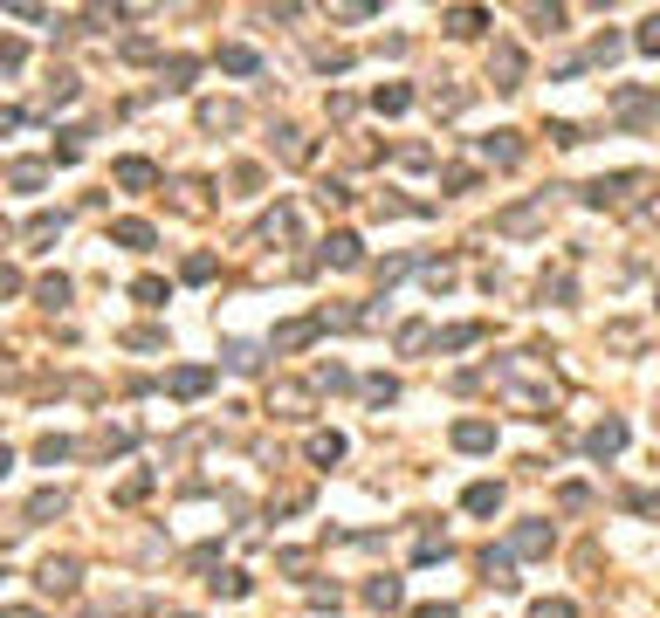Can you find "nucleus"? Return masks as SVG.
<instances>
[{
    "instance_id": "obj_7",
    "label": "nucleus",
    "mask_w": 660,
    "mask_h": 618,
    "mask_svg": "<svg viewBox=\"0 0 660 618\" xmlns=\"http://www.w3.org/2000/svg\"><path fill=\"white\" fill-rule=\"evenodd\" d=\"M544 213H551V193H537V200H529V206H509V213H502L496 227H502V234H529V227H537V220H544Z\"/></svg>"
},
{
    "instance_id": "obj_23",
    "label": "nucleus",
    "mask_w": 660,
    "mask_h": 618,
    "mask_svg": "<svg viewBox=\"0 0 660 618\" xmlns=\"http://www.w3.org/2000/svg\"><path fill=\"white\" fill-rule=\"evenodd\" d=\"M117 241H124V248H152V227H145V220H117Z\"/></svg>"
},
{
    "instance_id": "obj_14",
    "label": "nucleus",
    "mask_w": 660,
    "mask_h": 618,
    "mask_svg": "<svg viewBox=\"0 0 660 618\" xmlns=\"http://www.w3.org/2000/svg\"><path fill=\"white\" fill-rule=\"evenodd\" d=\"M42 591H55V598H69V591H76V564H69V557H62V564H55V557H49V564H42Z\"/></svg>"
},
{
    "instance_id": "obj_35",
    "label": "nucleus",
    "mask_w": 660,
    "mask_h": 618,
    "mask_svg": "<svg viewBox=\"0 0 660 618\" xmlns=\"http://www.w3.org/2000/svg\"><path fill=\"white\" fill-rule=\"evenodd\" d=\"M475 179H481L475 165H454V172H448V193H475Z\"/></svg>"
},
{
    "instance_id": "obj_28",
    "label": "nucleus",
    "mask_w": 660,
    "mask_h": 618,
    "mask_svg": "<svg viewBox=\"0 0 660 618\" xmlns=\"http://www.w3.org/2000/svg\"><path fill=\"white\" fill-rule=\"evenodd\" d=\"M633 49L660 55V14H647V21H640V35H633Z\"/></svg>"
},
{
    "instance_id": "obj_15",
    "label": "nucleus",
    "mask_w": 660,
    "mask_h": 618,
    "mask_svg": "<svg viewBox=\"0 0 660 618\" xmlns=\"http://www.w3.org/2000/svg\"><path fill=\"white\" fill-rule=\"evenodd\" d=\"M275 152L290 158V165H310V138H303L296 124H282V131H275Z\"/></svg>"
},
{
    "instance_id": "obj_19",
    "label": "nucleus",
    "mask_w": 660,
    "mask_h": 618,
    "mask_svg": "<svg viewBox=\"0 0 660 618\" xmlns=\"http://www.w3.org/2000/svg\"><path fill=\"white\" fill-rule=\"evenodd\" d=\"M310 461H317V467L344 461V433H310Z\"/></svg>"
},
{
    "instance_id": "obj_6",
    "label": "nucleus",
    "mask_w": 660,
    "mask_h": 618,
    "mask_svg": "<svg viewBox=\"0 0 660 618\" xmlns=\"http://www.w3.org/2000/svg\"><path fill=\"white\" fill-rule=\"evenodd\" d=\"M633 186H640V172H612V179L599 172V179L584 186V206H612V200H626Z\"/></svg>"
},
{
    "instance_id": "obj_18",
    "label": "nucleus",
    "mask_w": 660,
    "mask_h": 618,
    "mask_svg": "<svg viewBox=\"0 0 660 618\" xmlns=\"http://www.w3.org/2000/svg\"><path fill=\"white\" fill-rule=\"evenodd\" d=\"M317 330H323L317 316H310V323H282V330H275V351H303V344H310Z\"/></svg>"
},
{
    "instance_id": "obj_20",
    "label": "nucleus",
    "mask_w": 660,
    "mask_h": 618,
    "mask_svg": "<svg viewBox=\"0 0 660 618\" xmlns=\"http://www.w3.org/2000/svg\"><path fill=\"white\" fill-rule=\"evenodd\" d=\"M481 28H489L481 7H454V14H448V35H481Z\"/></svg>"
},
{
    "instance_id": "obj_41",
    "label": "nucleus",
    "mask_w": 660,
    "mask_h": 618,
    "mask_svg": "<svg viewBox=\"0 0 660 618\" xmlns=\"http://www.w3.org/2000/svg\"><path fill=\"white\" fill-rule=\"evenodd\" d=\"M626 49V42H619V35H599V42H592V62H612V55Z\"/></svg>"
},
{
    "instance_id": "obj_31",
    "label": "nucleus",
    "mask_w": 660,
    "mask_h": 618,
    "mask_svg": "<svg viewBox=\"0 0 660 618\" xmlns=\"http://www.w3.org/2000/svg\"><path fill=\"white\" fill-rule=\"evenodd\" d=\"M537 296H544V303H564V296H571V275H544V282H537Z\"/></svg>"
},
{
    "instance_id": "obj_38",
    "label": "nucleus",
    "mask_w": 660,
    "mask_h": 618,
    "mask_svg": "<svg viewBox=\"0 0 660 618\" xmlns=\"http://www.w3.org/2000/svg\"><path fill=\"white\" fill-rule=\"evenodd\" d=\"M557 502H564V509H584V502H592V488H584V481H564V488H557Z\"/></svg>"
},
{
    "instance_id": "obj_25",
    "label": "nucleus",
    "mask_w": 660,
    "mask_h": 618,
    "mask_svg": "<svg viewBox=\"0 0 660 618\" xmlns=\"http://www.w3.org/2000/svg\"><path fill=\"white\" fill-rule=\"evenodd\" d=\"M626 509L647 515V522H660V495H654V488H633V495H626Z\"/></svg>"
},
{
    "instance_id": "obj_37",
    "label": "nucleus",
    "mask_w": 660,
    "mask_h": 618,
    "mask_svg": "<svg viewBox=\"0 0 660 618\" xmlns=\"http://www.w3.org/2000/svg\"><path fill=\"white\" fill-rule=\"evenodd\" d=\"M131 296H138V303H152V309H159V303H165V282H159V275H145V282H138Z\"/></svg>"
},
{
    "instance_id": "obj_12",
    "label": "nucleus",
    "mask_w": 660,
    "mask_h": 618,
    "mask_svg": "<svg viewBox=\"0 0 660 618\" xmlns=\"http://www.w3.org/2000/svg\"><path fill=\"white\" fill-rule=\"evenodd\" d=\"M461 509H468V515H496L502 509V481H475V488L461 495Z\"/></svg>"
},
{
    "instance_id": "obj_43",
    "label": "nucleus",
    "mask_w": 660,
    "mask_h": 618,
    "mask_svg": "<svg viewBox=\"0 0 660 618\" xmlns=\"http://www.w3.org/2000/svg\"><path fill=\"white\" fill-rule=\"evenodd\" d=\"M14 289H21V275H14V268H0V296H14Z\"/></svg>"
},
{
    "instance_id": "obj_17",
    "label": "nucleus",
    "mask_w": 660,
    "mask_h": 618,
    "mask_svg": "<svg viewBox=\"0 0 660 618\" xmlns=\"http://www.w3.org/2000/svg\"><path fill=\"white\" fill-rule=\"evenodd\" d=\"M152 179H159L152 158H117V186H152Z\"/></svg>"
},
{
    "instance_id": "obj_34",
    "label": "nucleus",
    "mask_w": 660,
    "mask_h": 618,
    "mask_svg": "<svg viewBox=\"0 0 660 618\" xmlns=\"http://www.w3.org/2000/svg\"><path fill=\"white\" fill-rule=\"evenodd\" d=\"M317 385H323V392H351V371H344V364H323Z\"/></svg>"
},
{
    "instance_id": "obj_27",
    "label": "nucleus",
    "mask_w": 660,
    "mask_h": 618,
    "mask_svg": "<svg viewBox=\"0 0 660 618\" xmlns=\"http://www.w3.org/2000/svg\"><path fill=\"white\" fill-rule=\"evenodd\" d=\"M365 399H371V406H393V399H399V378H365Z\"/></svg>"
},
{
    "instance_id": "obj_40",
    "label": "nucleus",
    "mask_w": 660,
    "mask_h": 618,
    "mask_svg": "<svg viewBox=\"0 0 660 618\" xmlns=\"http://www.w3.org/2000/svg\"><path fill=\"white\" fill-rule=\"evenodd\" d=\"M317 200H323V206H344V200H351V186H344V179H323Z\"/></svg>"
},
{
    "instance_id": "obj_11",
    "label": "nucleus",
    "mask_w": 660,
    "mask_h": 618,
    "mask_svg": "<svg viewBox=\"0 0 660 618\" xmlns=\"http://www.w3.org/2000/svg\"><path fill=\"white\" fill-rule=\"evenodd\" d=\"M268 406L282 412V419H310V392H303V385H275V392H268Z\"/></svg>"
},
{
    "instance_id": "obj_1",
    "label": "nucleus",
    "mask_w": 660,
    "mask_h": 618,
    "mask_svg": "<svg viewBox=\"0 0 660 618\" xmlns=\"http://www.w3.org/2000/svg\"><path fill=\"white\" fill-rule=\"evenodd\" d=\"M551 543H557V529L544 522V515H529V522H516V529H509V543H502V550H509V557H551Z\"/></svg>"
},
{
    "instance_id": "obj_21",
    "label": "nucleus",
    "mask_w": 660,
    "mask_h": 618,
    "mask_svg": "<svg viewBox=\"0 0 660 618\" xmlns=\"http://www.w3.org/2000/svg\"><path fill=\"white\" fill-rule=\"evenodd\" d=\"M220 69H235V76H255V69H262V55H255V49H220Z\"/></svg>"
},
{
    "instance_id": "obj_32",
    "label": "nucleus",
    "mask_w": 660,
    "mask_h": 618,
    "mask_svg": "<svg viewBox=\"0 0 660 618\" xmlns=\"http://www.w3.org/2000/svg\"><path fill=\"white\" fill-rule=\"evenodd\" d=\"M35 296H42V303H69V282H62V275H42V282H35Z\"/></svg>"
},
{
    "instance_id": "obj_33",
    "label": "nucleus",
    "mask_w": 660,
    "mask_h": 618,
    "mask_svg": "<svg viewBox=\"0 0 660 618\" xmlns=\"http://www.w3.org/2000/svg\"><path fill=\"white\" fill-rule=\"evenodd\" d=\"M426 344H433V330H426V323H406V330H399V351H426Z\"/></svg>"
},
{
    "instance_id": "obj_29",
    "label": "nucleus",
    "mask_w": 660,
    "mask_h": 618,
    "mask_svg": "<svg viewBox=\"0 0 660 618\" xmlns=\"http://www.w3.org/2000/svg\"><path fill=\"white\" fill-rule=\"evenodd\" d=\"M35 461H42V467H55V461H69V440H42V447H35Z\"/></svg>"
},
{
    "instance_id": "obj_3",
    "label": "nucleus",
    "mask_w": 660,
    "mask_h": 618,
    "mask_svg": "<svg viewBox=\"0 0 660 618\" xmlns=\"http://www.w3.org/2000/svg\"><path fill=\"white\" fill-rule=\"evenodd\" d=\"M584 454H592V461H612V454H626V419H599V426L584 433Z\"/></svg>"
},
{
    "instance_id": "obj_2",
    "label": "nucleus",
    "mask_w": 660,
    "mask_h": 618,
    "mask_svg": "<svg viewBox=\"0 0 660 618\" xmlns=\"http://www.w3.org/2000/svg\"><path fill=\"white\" fill-rule=\"evenodd\" d=\"M489 83H496V90H523V49H516V42H496V55H489Z\"/></svg>"
},
{
    "instance_id": "obj_42",
    "label": "nucleus",
    "mask_w": 660,
    "mask_h": 618,
    "mask_svg": "<svg viewBox=\"0 0 660 618\" xmlns=\"http://www.w3.org/2000/svg\"><path fill=\"white\" fill-rule=\"evenodd\" d=\"M413 618H461V612H454V605H420Z\"/></svg>"
},
{
    "instance_id": "obj_22",
    "label": "nucleus",
    "mask_w": 660,
    "mask_h": 618,
    "mask_svg": "<svg viewBox=\"0 0 660 618\" xmlns=\"http://www.w3.org/2000/svg\"><path fill=\"white\" fill-rule=\"evenodd\" d=\"M468 344H481V323H454V330H441V351H468Z\"/></svg>"
},
{
    "instance_id": "obj_45",
    "label": "nucleus",
    "mask_w": 660,
    "mask_h": 618,
    "mask_svg": "<svg viewBox=\"0 0 660 618\" xmlns=\"http://www.w3.org/2000/svg\"><path fill=\"white\" fill-rule=\"evenodd\" d=\"M7 618H35V612H7Z\"/></svg>"
},
{
    "instance_id": "obj_16",
    "label": "nucleus",
    "mask_w": 660,
    "mask_h": 618,
    "mask_svg": "<svg viewBox=\"0 0 660 618\" xmlns=\"http://www.w3.org/2000/svg\"><path fill=\"white\" fill-rule=\"evenodd\" d=\"M399 598H406V584H399V577H371V584H365V605H378V612H393Z\"/></svg>"
},
{
    "instance_id": "obj_13",
    "label": "nucleus",
    "mask_w": 660,
    "mask_h": 618,
    "mask_svg": "<svg viewBox=\"0 0 660 618\" xmlns=\"http://www.w3.org/2000/svg\"><path fill=\"white\" fill-rule=\"evenodd\" d=\"M481 570H489V584H502V591L516 584V557H509V550H496V543L481 550Z\"/></svg>"
},
{
    "instance_id": "obj_30",
    "label": "nucleus",
    "mask_w": 660,
    "mask_h": 618,
    "mask_svg": "<svg viewBox=\"0 0 660 618\" xmlns=\"http://www.w3.org/2000/svg\"><path fill=\"white\" fill-rule=\"evenodd\" d=\"M413 557H420V564H448V536H420Z\"/></svg>"
},
{
    "instance_id": "obj_39",
    "label": "nucleus",
    "mask_w": 660,
    "mask_h": 618,
    "mask_svg": "<svg viewBox=\"0 0 660 618\" xmlns=\"http://www.w3.org/2000/svg\"><path fill=\"white\" fill-rule=\"evenodd\" d=\"M544 131H551V145H584V131L564 124V117H557V124H544Z\"/></svg>"
},
{
    "instance_id": "obj_4",
    "label": "nucleus",
    "mask_w": 660,
    "mask_h": 618,
    "mask_svg": "<svg viewBox=\"0 0 660 618\" xmlns=\"http://www.w3.org/2000/svg\"><path fill=\"white\" fill-rule=\"evenodd\" d=\"M454 447L461 454H496V419H454Z\"/></svg>"
},
{
    "instance_id": "obj_26",
    "label": "nucleus",
    "mask_w": 660,
    "mask_h": 618,
    "mask_svg": "<svg viewBox=\"0 0 660 618\" xmlns=\"http://www.w3.org/2000/svg\"><path fill=\"white\" fill-rule=\"evenodd\" d=\"M255 364H262L255 344H227V371H255Z\"/></svg>"
},
{
    "instance_id": "obj_36",
    "label": "nucleus",
    "mask_w": 660,
    "mask_h": 618,
    "mask_svg": "<svg viewBox=\"0 0 660 618\" xmlns=\"http://www.w3.org/2000/svg\"><path fill=\"white\" fill-rule=\"evenodd\" d=\"M461 103H468V90H433V110H441V117H454Z\"/></svg>"
},
{
    "instance_id": "obj_44",
    "label": "nucleus",
    "mask_w": 660,
    "mask_h": 618,
    "mask_svg": "<svg viewBox=\"0 0 660 618\" xmlns=\"http://www.w3.org/2000/svg\"><path fill=\"white\" fill-rule=\"evenodd\" d=\"M7 467H14V454H7V447H0V474H7Z\"/></svg>"
},
{
    "instance_id": "obj_5",
    "label": "nucleus",
    "mask_w": 660,
    "mask_h": 618,
    "mask_svg": "<svg viewBox=\"0 0 660 618\" xmlns=\"http://www.w3.org/2000/svg\"><path fill=\"white\" fill-rule=\"evenodd\" d=\"M475 152L489 165H516L523 158V131H489V138H475Z\"/></svg>"
},
{
    "instance_id": "obj_9",
    "label": "nucleus",
    "mask_w": 660,
    "mask_h": 618,
    "mask_svg": "<svg viewBox=\"0 0 660 618\" xmlns=\"http://www.w3.org/2000/svg\"><path fill=\"white\" fill-rule=\"evenodd\" d=\"M371 110H378V117H406V110H413V90H406V83H378V90H371Z\"/></svg>"
},
{
    "instance_id": "obj_8",
    "label": "nucleus",
    "mask_w": 660,
    "mask_h": 618,
    "mask_svg": "<svg viewBox=\"0 0 660 618\" xmlns=\"http://www.w3.org/2000/svg\"><path fill=\"white\" fill-rule=\"evenodd\" d=\"M323 261H330V268H358V261H365V241H358V234H330V241H323Z\"/></svg>"
},
{
    "instance_id": "obj_10",
    "label": "nucleus",
    "mask_w": 660,
    "mask_h": 618,
    "mask_svg": "<svg viewBox=\"0 0 660 618\" xmlns=\"http://www.w3.org/2000/svg\"><path fill=\"white\" fill-rule=\"evenodd\" d=\"M165 385H172V399H200V392L213 385V371H207V364H179Z\"/></svg>"
},
{
    "instance_id": "obj_24",
    "label": "nucleus",
    "mask_w": 660,
    "mask_h": 618,
    "mask_svg": "<svg viewBox=\"0 0 660 618\" xmlns=\"http://www.w3.org/2000/svg\"><path fill=\"white\" fill-rule=\"evenodd\" d=\"M529 618H578V605H571V598H537Z\"/></svg>"
}]
</instances>
